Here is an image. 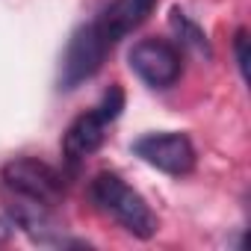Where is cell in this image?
Returning a JSON list of instances; mask_svg holds the SVG:
<instances>
[{
    "instance_id": "cell-5",
    "label": "cell",
    "mask_w": 251,
    "mask_h": 251,
    "mask_svg": "<svg viewBox=\"0 0 251 251\" xmlns=\"http://www.w3.org/2000/svg\"><path fill=\"white\" fill-rule=\"evenodd\" d=\"M127 62L136 71V77L142 83H148L151 89L175 86L177 77H180V68H183L180 50L166 39H142V42H136L130 48Z\"/></svg>"
},
{
    "instance_id": "cell-6",
    "label": "cell",
    "mask_w": 251,
    "mask_h": 251,
    "mask_svg": "<svg viewBox=\"0 0 251 251\" xmlns=\"http://www.w3.org/2000/svg\"><path fill=\"white\" fill-rule=\"evenodd\" d=\"M133 154L172 177L189 175L195 169V148L183 133H148L136 139Z\"/></svg>"
},
{
    "instance_id": "cell-8",
    "label": "cell",
    "mask_w": 251,
    "mask_h": 251,
    "mask_svg": "<svg viewBox=\"0 0 251 251\" xmlns=\"http://www.w3.org/2000/svg\"><path fill=\"white\" fill-rule=\"evenodd\" d=\"M172 24H175V30H180V39L186 42V45H192L195 50H207V42H204V33L192 24V21H186V15L183 12H172Z\"/></svg>"
},
{
    "instance_id": "cell-4",
    "label": "cell",
    "mask_w": 251,
    "mask_h": 251,
    "mask_svg": "<svg viewBox=\"0 0 251 251\" xmlns=\"http://www.w3.org/2000/svg\"><path fill=\"white\" fill-rule=\"evenodd\" d=\"M109 50H112V45L106 42V36L100 33V27L95 24V18L89 24H83L71 36V42H68V48L62 53L59 89L71 92V89L83 86L86 80H92L100 71V65H103V59H106Z\"/></svg>"
},
{
    "instance_id": "cell-9",
    "label": "cell",
    "mask_w": 251,
    "mask_h": 251,
    "mask_svg": "<svg viewBox=\"0 0 251 251\" xmlns=\"http://www.w3.org/2000/svg\"><path fill=\"white\" fill-rule=\"evenodd\" d=\"M233 53H236L239 74H242V77H248V36H245V30H239V33H236V39H233Z\"/></svg>"
},
{
    "instance_id": "cell-3",
    "label": "cell",
    "mask_w": 251,
    "mask_h": 251,
    "mask_svg": "<svg viewBox=\"0 0 251 251\" xmlns=\"http://www.w3.org/2000/svg\"><path fill=\"white\" fill-rule=\"evenodd\" d=\"M121 109H124V92L118 86H109L103 92V98L89 112H83V115H77L71 121V127L62 136V154H65V160L71 166L83 163L86 157H92L103 145L106 127L121 115Z\"/></svg>"
},
{
    "instance_id": "cell-2",
    "label": "cell",
    "mask_w": 251,
    "mask_h": 251,
    "mask_svg": "<svg viewBox=\"0 0 251 251\" xmlns=\"http://www.w3.org/2000/svg\"><path fill=\"white\" fill-rule=\"evenodd\" d=\"M89 195H92L95 207H98L103 216L115 219L127 233H133V236H139V239H151V236L157 233V216L151 213L148 201H145L133 186L124 183L118 175L100 172V175L92 180Z\"/></svg>"
},
{
    "instance_id": "cell-7",
    "label": "cell",
    "mask_w": 251,
    "mask_h": 251,
    "mask_svg": "<svg viewBox=\"0 0 251 251\" xmlns=\"http://www.w3.org/2000/svg\"><path fill=\"white\" fill-rule=\"evenodd\" d=\"M157 0H112V3L95 18V24L100 27V33L106 36V42L115 48L127 33H133L154 9Z\"/></svg>"
},
{
    "instance_id": "cell-1",
    "label": "cell",
    "mask_w": 251,
    "mask_h": 251,
    "mask_svg": "<svg viewBox=\"0 0 251 251\" xmlns=\"http://www.w3.org/2000/svg\"><path fill=\"white\" fill-rule=\"evenodd\" d=\"M0 189L18 227L36 233L53 225V210L62 201V177L48 163H39L33 157L6 163L0 172Z\"/></svg>"
}]
</instances>
